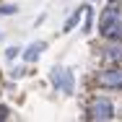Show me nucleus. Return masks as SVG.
Returning a JSON list of instances; mask_svg holds the SVG:
<instances>
[{
	"mask_svg": "<svg viewBox=\"0 0 122 122\" xmlns=\"http://www.w3.org/2000/svg\"><path fill=\"white\" fill-rule=\"evenodd\" d=\"M49 83H52L55 91H60V94H65V96H73V91H75V73L70 68L55 65V68L49 70Z\"/></svg>",
	"mask_w": 122,
	"mask_h": 122,
	"instance_id": "nucleus-1",
	"label": "nucleus"
},
{
	"mask_svg": "<svg viewBox=\"0 0 122 122\" xmlns=\"http://www.w3.org/2000/svg\"><path fill=\"white\" fill-rule=\"evenodd\" d=\"M83 117L86 120H96V122H107V120H114L117 117V109H114L112 99L96 96V99H91V104L86 107V114Z\"/></svg>",
	"mask_w": 122,
	"mask_h": 122,
	"instance_id": "nucleus-2",
	"label": "nucleus"
},
{
	"mask_svg": "<svg viewBox=\"0 0 122 122\" xmlns=\"http://www.w3.org/2000/svg\"><path fill=\"white\" fill-rule=\"evenodd\" d=\"M94 83L104 91H122V65H109L94 75Z\"/></svg>",
	"mask_w": 122,
	"mask_h": 122,
	"instance_id": "nucleus-3",
	"label": "nucleus"
},
{
	"mask_svg": "<svg viewBox=\"0 0 122 122\" xmlns=\"http://www.w3.org/2000/svg\"><path fill=\"white\" fill-rule=\"evenodd\" d=\"M122 24V5L120 3H109L104 10H101V16H99V34L104 36L112 26Z\"/></svg>",
	"mask_w": 122,
	"mask_h": 122,
	"instance_id": "nucleus-4",
	"label": "nucleus"
},
{
	"mask_svg": "<svg viewBox=\"0 0 122 122\" xmlns=\"http://www.w3.org/2000/svg\"><path fill=\"white\" fill-rule=\"evenodd\" d=\"M99 55H101V60L109 62V65H122V42L107 39V44L99 49Z\"/></svg>",
	"mask_w": 122,
	"mask_h": 122,
	"instance_id": "nucleus-5",
	"label": "nucleus"
},
{
	"mask_svg": "<svg viewBox=\"0 0 122 122\" xmlns=\"http://www.w3.org/2000/svg\"><path fill=\"white\" fill-rule=\"evenodd\" d=\"M44 49H47V42H31V44L21 52V57H24V62H36Z\"/></svg>",
	"mask_w": 122,
	"mask_h": 122,
	"instance_id": "nucleus-6",
	"label": "nucleus"
},
{
	"mask_svg": "<svg viewBox=\"0 0 122 122\" xmlns=\"http://www.w3.org/2000/svg\"><path fill=\"white\" fill-rule=\"evenodd\" d=\"M83 13H86V5H81V8H75L73 13L68 16V21L62 24V34H70V31L75 29V26H78L81 21H83Z\"/></svg>",
	"mask_w": 122,
	"mask_h": 122,
	"instance_id": "nucleus-7",
	"label": "nucleus"
},
{
	"mask_svg": "<svg viewBox=\"0 0 122 122\" xmlns=\"http://www.w3.org/2000/svg\"><path fill=\"white\" fill-rule=\"evenodd\" d=\"M91 29H94V8L88 5V0H86V13H83V34H91Z\"/></svg>",
	"mask_w": 122,
	"mask_h": 122,
	"instance_id": "nucleus-8",
	"label": "nucleus"
},
{
	"mask_svg": "<svg viewBox=\"0 0 122 122\" xmlns=\"http://www.w3.org/2000/svg\"><path fill=\"white\" fill-rule=\"evenodd\" d=\"M104 39H112V42H122V24L112 26V29L104 34Z\"/></svg>",
	"mask_w": 122,
	"mask_h": 122,
	"instance_id": "nucleus-9",
	"label": "nucleus"
},
{
	"mask_svg": "<svg viewBox=\"0 0 122 122\" xmlns=\"http://www.w3.org/2000/svg\"><path fill=\"white\" fill-rule=\"evenodd\" d=\"M18 13V5L16 3H3L0 5V16H16Z\"/></svg>",
	"mask_w": 122,
	"mask_h": 122,
	"instance_id": "nucleus-10",
	"label": "nucleus"
},
{
	"mask_svg": "<svg viewBox=\"0 0 122 122\" xmlns=\"http://www.w3.org/2000/svg\"><path fill=\"white\" fill-rule=\"evenodd\" d=\"M18 55H21V49H18V47H8V49H5V60H16Z\"/></svg>",
	"mask_w": 122,
	"mask_h": 122,
	"instance_id": "nucleus-11",
	"label": "nucleus"
},
{
	"mask_svg": "<svg viewBox=\"0 0 122 122\" xmlns=\"http://www.w3.org/2000/svg\"><path fill=\"white\" fill-rule=\"evenodd\" d=\"M21 75H26V68H13L10 70V78H21Z\"/></svg>",
	"mask_w": 122,
	"mask_h": 122,
	"instance_id": "nucleus-12",
	"label": "nucleus"
},
{
	"mask_svg": "<svg viewBox=\"0 0 122 122\" xmlns=\"http://www.w3.org/2000/svg\"><path fill=\"white\" fill-rule=\"evenodd\" d=\"M8 117H10V109L5 104H0V120H8Z\"/></svg>",
	"mask_w": 122,
	"mask_h": 122,
	"instance_id": "nucleus-13",
	"label": "nucleus"
},
{
	"mask_svg": "<svg viewBox=\"0 0 122 122\" xmlns=\"http://www.w3.org/2000/svg\"><path fill=\"white\" fill-rule=\"evenodd\" d=\"M109 3H120V0H109Z\"/></svg>",
	"mask_w": 122,
	"mask_h": 122,
	"instance_id": "nucleus-14",
	"label": "nucleus"
},
{
	"mask_svg": "<svg viewBox=\"0 0 122 122\" xmlns=\"http://www.w3.org/2000/svg\"><path fill=\"white\" fill-rule=\"evenodd\" d=\"M0 39H3V34H0Z\"/></svg>",
	"mask_w": 122,
	"mask_h": 122,
	"instance_id": "nucleus-15",
	"label": "nucleus"
},
{
	"mask_svg": "<svg viewBox=\"0 0 122 122\" xmlns=\"http://www.w3.org/2000/svg\"><path fill=\"white\" fill-rule=\"evenodd\" d=\"M88 3H94V0H88Z\"/></svg>",
	"mask_w": 122,
	"mask_h": 122,
	"instance_id": "nucleus-16",
	"label": "nucleus"
}]
</instances>
